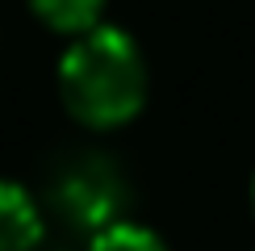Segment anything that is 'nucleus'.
<instances>
[{"label":"nucleus","mask_w":255,"mask_h":251,"mask_svg":"<svg viewBox=\"0 0 255 251\" xmlns=\"http://www.w3.org/2000/svg\"><path fill=\"white\" fill-rule=\"evenodd\" d=\"M251 205H255V180H251Z\"/></svg>","instance_id":"obj_5"},{"label":"nucleus","mask_w":255,"mask_h":251,"mask_svg":"<svg viewBox=\"0 0 255 251\" xmlns=\"http://www.w3.org/2000/svg\"><path fill=\"white\" fill-rule=\"evenodd\" d=\"M29 4L59 34H88V29H97L105 0H29Z\"/></svg>","instance_id":"obj_3"},{"label":"nucleus","mask_w":255,"mask_h":251,"mask_svg":"<svg viewBox=\"0 0 255 251\" xmlns=\"http://www.w3.org/2000/svg\"><path fill=\"white\" fill-rule=\"evenodd\" d=\"M88 251H167L163 239L146 226H134V222H113L97 230V239L88 243Z\"/></svg>","instance_id":"obj_4"},{"label":"nucleus","mask_w":255,"mask_h":251,"mask_svg":"<svg viewBox=\"0 0 255 251\" xmlns=\"http://www.w3.org/2000/svg\"><path fill=\"white\" fill-rule=\"evenodd\" d=\"M59 88L67 109L92 130L130 122L146 101V63L126 29L97 25L71 42L59 63Z\"/></svg>","instance_id":"obj_1"},{"label":"nucleus","mask_w":255,"mask_h":251,"mask_svg":"<svg viewBox=\"0 0 255 251\" xmlns=\"http://www.w3.org/2000/svg\"><path fill=\"white\" fill-rule=\"evenodd\" d=\"M42 239V214L34 197L13 180H0V251H34Z\"/></svg>","instance_id":"obj_2"}]
</instances>
